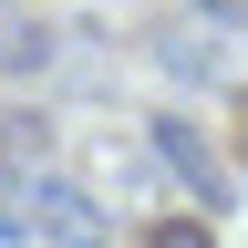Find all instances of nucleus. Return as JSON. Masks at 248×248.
<instances>
[{
	"label": "nucleus",
	"instance_id": "f03ea898",
	"mask_svg": "<svg viewBox=\"0 0 248 248\" xmlns=\"http://www.w3.org/2000/svg\"><path fill=\"white\" fill-rule=\"evenodd\" d=\"M155 248H207V228H155Z\"/></svg>",
	"mask_w": 248,
	"mask_h": 248
},
{
	"label": "nucleus",
	"instance_id": "7ed1b4c3",
	"mask_svg": "<svg viewBox=\"0 0 248 248\" xmlns=\"http://www.w3.org/2000/svg\"><path fill=\"white\" fill-rule=\"evenodd\" d=\"M197 11H217V21H248V0H197Z\"/></svg>",
	"mask_w": 248,
	"mask_h": 248
},
{
	"label": "nucleus",
	"instance_id": "f257e3e1",
	"mask_svg": "<svg viewBox=\"0 0 248 248\" xmlns=\"http://www.w3.org/2000/svg\"><path fill=\"white\" fill-rule=\"evenodd\" d=\"M31 207L52 217V238H62V248H104V217H93L83 197H62V186H42V197H31Z\"/></svg>",
	"mask_w": 248,
	"mask_h": 248
}]
</instances>
